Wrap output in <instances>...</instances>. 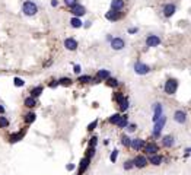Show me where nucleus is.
<instances>
[{
  "label": "nucleus",
  "instance_id": "obj_44",
  "mask_svg": "<svg viewBox=\"0 0 191 175\" xmlns=\"http://www.w3.org/2000/svg\"><path fill=\"white\" fill-rule=\"evenodd\" d=\"M137 31H139L137 28H130V29H128V34H136Z\"/></svg>",
  "mask_w": 191,
  "mask_h": 175
},
{
  "label": "nucleus",
  "instance_id": "obj_14",
  "mask_svg": "<svg viewBox=\"0 0 191 175\" xmlns=\"http://www.w3.org/2000/svg\"><path fill=\"white\" fill-rule=\"evenodd\" d=\"M145 150H146L149 155H156V153L159 152V147H158L156 143H148V144H145Z\"/></svg>",
  "mask_w": 191,
  "mask_h": 175
},
{
  "label": "nucleus",
  "instance_id": "obj_37",
  "mask_svg": "<svg viewBox=\"0 0 191 175\" xmlns=\"http://www.w3.org/2000/svg\"><path fill=\"white\" fill-rule=\"evenodd\" d=\"M64 4L69 7H73L75 4H77V0H64Z\"/></svg>",
  "mask_w": 191,
  "mask_h": 175
},
{
  "label": "nucleus",
  "instance_id": "obj_40",
  "mask_svg": "<svg viewBox=\"0 0 191 175\" xmlns=\"http://www.w3.org/2000/svg\"><path fill=\"white\" fill-rule=\"evenodd\" d=\"M124 98H125V96H124V95H123L121 92H118V93H115V101H117V102H121V101H123Z\"/></svg>",
  "mask_w": 191,
  "mask_h": 175
},
{
  "label": "nucleus",
  "instance_id": "obj_21",
  "mask_svg": "<svg viewBox=\"0 0 191 175\" xmlns=\"http://www.w3.org/2000/svg\"><path fill=\"white\" fill-rule=\"evenodd\" d=\"M24 104H25V107H28V108H34V107L37 105V101H35L32 96H28V98H25Z\"/></svg>",
  "mask_w": 191,
  "mask_h": 175
},
{
  "label": "nucleus",
  "instance_id": "obj_45",
  "mask_svg": "<svg viewBox=\"0 0 191 175\" xmlns=\"http://www.w3.org/2000/svg\"><path fill=\"white\" fill-rule=\"evenodd\" d=\"M50 86H51V88H56V86H58V80H54V82H53V83H51V85H50Z\"/></svg>",
  "mask_w": 191,
  "mask_h": 175
},
{
  "label": "nucleus",
  "instance_id": "obj_2",
  "mask_svg": "<svg viewBox=\"0 0 191 175\" xmlns=\"http://www.w3.org/2000/svg\"><path fill=\"white\" fill-rule=\"evenodd\" d=\"M165 93L166 95H174L175 92H177V89H178V82H177V79H168L166 82H165Z\"/></svg>",
  "mask_w": 191,
  "mask_h": 175
},
{
  "label": "nucleus",
  "instance_id": "obj_28",
  "mask_svg": "<svg viewBox=\"0 0 191 175\" xmlns=\"http://www.w3.org/2000/svg\"><path fill=\"white\" fill-rule=\"evenodd\" d=\"M58 85H63V86H70V85H72V79H69V78H61V79L58 80Z\"/></svg>",
  "mask_w": 191,
  "mask_h": 175
},
{
  "label": "nucleus",
  "instance_id": "obj_9",
  "mask_svg": "<svg viewBox=\"0 0 191 175\" xmlns=\"http://www.w3.org/2000/svg\"><path fill=\"white\" fill-rule=\"evenodd\" d=\"M133 165L137 166V168H145V166L148 165V159H146L145 156L139 155V156H136V158L133 159Z\"/></svg>",
  "mask_w": 191,
  "mask_h": 175
},
{
  "label": "nucleus",
  "instance_id": "obj_31",
  "mask_svg": "<svg viewBox=\"0 0 191 175\" xmlns=\"http://www.w3.org/2000/svg\"><path fill=\"white\" fill-rule=\"evenodd\" d=\"M130 142H131V139H130L128 136H125V134H124V136L121 137V144H123V146L128 147V146H130Z\"/></svg>",
  "mask_w": 191,
  "mask_h": 175
},
{
  "label": "nucleus",
  "instance_id": "obj_13",
  "mask_svg": "<svg viewBox=\"0 0 191 175\" xmlns=\"http://www.w3.org/2000/svg\"><path fill=\"white\" fill-rule=\"evenodd\" d=\"M105 18H107L108 21H113V22H115V21H118V19L121 18V13H120V12H117V10H110V12H107V13H105Z\"/></svg>",
  "mask_w": 191,
  "mask_h": 175
},
{
  "label": "nucleus",
  "instance_id": "obj_46",
  "mask_svg": "<svg viewBox=\"0 0 191 175\" xmlns=\"http://www.w3.org/2000/svg\"><path fill=\"white\" fill-rule=\"evenodd\" d=\"M57 4H58V1H57V0H51V6H53V7H56Z\"/></svg>",
  "mask_w": 191,
  "mask_h": 175
},
{
  "label": "nucleus",
  "instance_id": "obj_36",
  "mask_svg": "<svg viewBox=\"0 0 191 175\" xmlns=\"http://www.w3.org/2000/svg\"><path fill=\"white\" fill-rule=\"evenodd\" d=\"M93 155H95V147H89V149H88V152H86V158H89V159H91Z\"/></svg>",
  "mask_w": 191,
  "mask_h": 175
},
{
  "label": "nucleus",
  "instance_id": "obj_10",
  "mask_svg": "<svg viewBox=\"0 0 191 175\" xmlns=\"http://www.w3.org/2000/svg\"><path fill=\"white\" fill-rule=\"evenodd\" d=\"M130 147H133L134 150H140L145 147V140L143 139H133L130 142Z\"/></svg>",
  "mask_w": 191,
  "mask_h": 175
},
{
  "label": "nucleus",
  "instance_id": "obj_17",
  "mask_svg": "<svg viewBox=\"0 0 191 175\" xmlns=\"http://www.w3.org/2000/svg\"><path fill=\"white\" fill-rule=\"evenodd\" d=\"M123 7H124V0H113L111 1V10L120 12Z\"/></svg>",
  "mask_w": 191,
  "mask_h": 175
},
{
  "label": "nucleus",
  "instance_id": "obj_23",
  "mask_svg": "<svg viewBox=\"0 0 191 175\" xmlns=\"http://www.w3.org/2000/svg\"><path fill=\"white\" fill-rule=\"evenodd\" d=\"M24 134H25V131H19V133H15V134H12V136H10V142H12V143H16V142H19V140L24 137Z\"/></svg>",
  "mask_w": 191,
  "mask_h": 175
},
{
  "label": "nucleus",
  "instance_id": "obj_5",
  "mask_svg": "<svg viewBox=\"0 0 191 175\" xmlns=\"http://www.w3.org/2000/svg\"><path fill=\"white\" fill-rule=\"evenodd\" d=\"M70 12H72V15L75 16V18H80V16H83L85 13H86V9L82 6V4H75L73 7H70Z\"/></svg>",
  "mask_w": 191,
  "mask_h": 175
},
{
  "label": "nucleus",
  "instance_id": "obj_49",
  "mask_svg": "<svg viewBox=\"0 0 191 175\" xmlns=\"http://www.w3.org/2000/svg\"><path fill=\"white\" fill-rule=\"evenodd\" d=\"M190 153H191V147H188V149L185 150V155H190Z\"/></svg>",
  "mask_w": 191,
  "mask_h": 175
},
{
  "label": "nucleus",
  "instance_id": "obj_22",
  "mask_svg": "<svg viewBox=\"0 0 191 175\" xmlns=\"http://www.w3.org/2000/svg\"><path fill=\"white\" fill-rule=\"evenodd\" d=\"M117 126H118L120 129L127 127V126H128V117H127V115H121V118H120V121H118Z\"/></svg>",
  "mask_w": 191,
  "mask_h": 175
},
{
  "label": "nucleus",
  "instance_id": "obj_34",
  "mask_svg": "<svg viewBox=\"0 0 191 175\" xmlns=\"http://www.w3.org/2000/svg\"><path fill=\"white\" fill-rule=\"evenodd\" d=\"M13 83H15V86H18V88H21V86L25 85V82H24L21 78H15V79H13Z\"/></svg>",
  "mask_w": 191,
  "mask_h": 175
},
{
  "label": "nucleus",
  "instance_id": "obj_41",
  "mask_svg": "<svg viewBox=\"0 0 191 175\" xmlns=\"http://www.w3.org/2000/svg\"><path fill=\"white\" fill-rule=\"evenodd\" d=\"M134 165H133V161H127L125 164H124V169H131Z\"/></svg>",
  "mask_w": 191,
  "mask_h": 175
},
{
  "label": "nucleus",
  "instance_id": "obj_11",
  "mask_svg": "<svg viewBox=\"0 0 191 175\" xmlns=\"http://www.w3.org/2000/svg\"><path fill=\"white\" fill-rule=\"evenodd\" d=\"M160 44V38L158 35H149L146 38V45L148 47H158Z\"/></svg>",
  "mask_w": 191,
  "mask_h": 175
},
{
  "label": "nucleus",
  "instance_id": "obj_30",
  "mask_svg": "<svg viewBox=\"0 0 191 175\" xmlns=\"http://www.w3.org/2000/svg\"><path fill=\"white\" fill-rule=\"evenodd\" d=\"M107 85L111 88H117L118 86V80L114 79V78H108V79H107Z\"/></svg>",
  "mask_w": 191,
  "mask_h": 175
},
{
  "label": "nucleus",
  "instance_id": "obj_1",
  "mask_svg": "<svg viewBox=\"0 0 191 175\" xmlns=\"http://www.w3.org/2000/svg\"><path fill=\"white\" fill-rule=\"evenodd\" d=\"M22 12L26 15V16H34L37 12H38V7H37V4L34 3V1H25L24 4H22Z\"/></svg>",
  "mask_w": 191,
  "mask_h": 175
},
{
  "label": "nucleus",
  "instance_id": "obj_8",
  "mask_svg": "<svg viewBox=\"0 0 191 175\" xmlns=\"http://www.w3.org/2000/svg\"><path fill=\"white\" fill-rule=\"evenodd\" d=\"M175 10H177V6H175L174 3H168V4L163 6V15H165L166 18H171V16L175 13Z\"/></svg>",
  "mask_w": 191,
  "mask_h": 175
},
{
  "label": "nucleus",
  "instance_id": "obj_20",
  "mask_svg": "<svg viewBox=\"0 0 191 175\" xmlns=\"http://www.w3.org/2000/svg\"><path fill=\"white\" fill-rule=\"evenodd\" d=\"M149 162L152 164V165H160L162 164V156L160 155H150V158H149Z\"/></svg>",
  "mask_w": 191,
  "mask_h": 175
},
{
  "label": "nucleus",
  "instance_id": "obj_6",
  "mask_svg": "<svg viewBox=\"0 0 191 175\" xmlns=\"http://www.w3.org/2000/svg\"><path fill=\"white\" fill-rule=\"evenodd\" d=\"M174 120H175L178 124H184V123L187 121V114H185V111H182V110L175 111V114H174Z\"/></svg>",
  "mask_w": 191,
  "mask_h": 175
},
{
  "label": "nucleus",
  "instance_id": "obj_3",
  "mask_svg": "<svg viewBox=\"0 0 191 175\" xmlns=\"http://www.w3.org/2000/svg\"><path fill=\"white\" fill-rule=\"evenodd\" d=\"M165 123H166V117H160L158 121H155V127H153V137H159V134H160V131L163 129V126H165Z\"/></svg>",
  "mask_w": 191,
  "mask_h": 175
},
{
  "label": "nucleus",
  "instance_id": "obj_43",
  "mask_svg": "<svg viewBox=\"0 0 191 175\" xmlns=\"http://www.w3.org/2000/svg\"><path fill=\"white\" fill-rule=\"evenodd\" d=\"M73 72H75L76 75H79V73L82 72V69H80V66H79V64H75V67H73Z\"/></svg>",
  "mask_w": 191,
  "mask_h": 175
},
{
  "label": "nucleus",
  "instance_id": "obj_42",
  "mask_svg": "<svg viewBox=\"0 0 191 175\" xmlns=\"http://www.w3.org/2000/svg\"><path fill=\"white\" fill-rule=\"evenodd\" d=\"M127 130H128V131L137 130V124H130V126H127Z\"/></svg>",
  "mask_w": 191,
  "mask_h": 175
},
{
  "label": "nucleus",
  "instance_id": "obj_7",
  "mask_svg": "<svg viewBox=\"0 0 191 175\" xmlns=\"http://www.w3.org/2000/svg\"><path fill=\"white\" fill-rule=\"evenodd\" d=\"M111 47L115 51H120V50H123L125 47V41L123 38H113L111 40Z\"/></svg>",
  "mask_w": 191,
  "mask_h": 175
},
{
  "label": "nucleus",
  "instance_id": "obj_38",
  "mask_svg": "<svg viewBox=\"0 0 191 175\" xmlns=\"http://www.w3.org/2000/svg\"><path fill=\"white\" fill-rule=\"evenodd\" d=\"M98 126V120H95V121H92L89 126H88V130L89 131H92V130H95V127Z\"/></svg>",
  "mask_w": 191,
  "mask_h": 175
},
{
  "label": "nucleus",
  "instance_id": "obj_4",
  "mask_svg": "<svg viewBox=\"0 0 191 175\" xmlns=\"http://www.w3.org/2000/svg\"><path fill=\"white\" fill-rule=\"evenodd\" d=\"M134 72H136L137 75L143 76V75H148V73L150 72V67H149L148 64L142 63V61H137V63L134 64Z\"/></svg>",
  "mask_w": 191,
  "mask_h": 175
},
{
  "label": "nucleus",
  "instance_id": "obj_26",
  "mask_svg": "<svg viewBox=\"0 0 191 175\" xmlns=\"http://www.w3.org/2000/svg\"><path fill=\"white\" fill-rule=\"evenodd\" d=\"M70 25H72L73 28H80V26H82V21H80L79 18H75V16H73V18L70 19Z\"/></svg>",
  "mask_w": 191,
  "mask_h": 175
},
{
  "label": "nucleus",
  "instance_id": "obj_39",
  "mask_svg": "<svg viewBox=\"0 0 191 175\" xmlns=\"http://www.w3.org/2000/svg\"><path fill=\"white\" fill-rule=\"evenodd\" d=\"M117 156H118V150L115 149V150H113V153H111V156H110L111 162H115V161H117Z\"/></svg>",
  "mask_w": 191,
  "mask_h": 175
},
{
  "label": "nucleus",
  "instance_id": "obj_18",
  "mask_svg": "<svg viewBox=\"0 0 191 175\" xmlns=\"http://www.w3.org/2000/svg\"><path fill=\"white\" fill-rule=\"evenodd\" d=\"M108 78H110V70L102 69V70H99L96 73V80H107Z\"/></svg>",
  "mask_w": 191,
  "mask_h": 175
},
{
  "label": "nucleus",
  "instance_id": "obj_35",
  "mask_svg": "<svg viewBox=\"0 0 191 175\" xmlns=\"http://www.w3.org/2000/svg\"><path fill=\"white\" fill-rule=\"evenodd\" d=\"M96 143H98V137H96V136L91 137V140H89V147H95Z\"/></svg>",
  "mask_w": 191,
  "mask_h": 175
},
{
  "label": "nucleus",
  "instance_id": "obj_27",
  "mask_svg": "<svg viewBox=\"0 0 191 175\" xmlns=\"http://www.w3.org/2000/svg\"><path fill=\"white\" fill-rule=\"evenodd\" d=\"M118 105H120V110H121V111H127V108H128V99L124 98L121 102H118Z\"/></svg>",
  "mask_w": 191,
  "mask_h": 175
},
{
  "label": "nucleus",
  "instance_id": "obj_33",
  "mask_svg": "<svg viewBox=\"0 0 191 175\" xmlns=\"http://www.w3.org/2000/svg\"><path fill=\"white\" fill-rule=\"evenodd\" d=\"M77 80H79V82H82V83H89V82H92V78L86 75V76H80Z\"/></svg>",
  "mask_w": 191,
  "mask_h": 175
},
{
  "label": "nucleus",
  "instance_id": "obj_12",
  "mask_svg": "<svg viewBox=\"0 0 191 175\" xmlns=\"http://www.w3.org/2000/svg\"><path fill=\"white\" fill-rule=\"evenodd\" d=\"M64 47H66L69 51H75L77 48V41L75 38H66V40H64Z\"/></svg>",
  "mask_w": 191,
  "mask_h": 175
},
{
  "label": "nucleus",
  "instance_id": "obj_15",
  "mask_svg": "<svg viewBox=\"0 0 191 175\" xmlns=\"http://www.w3.org/2000/svg\"><path fill=\"white\" fill-rule=\"evenodd\" d=\"M89 164H91V159L89 158H83L82 161H80V166H79V175H82L86 169H88V166H89Z\"/></svg>",
  "mask_w": 191,
  "mask_h": 175
},
{
  "label": "nucleus",
  "instance_id": "obj_19",
  "mask_svg": "<svg viewBox=\"0 0 191 175\" xmlns=\"http://www.w3.org/2000/svg\"><path fill=\"white\" fill-rule=\"evenodd\" d=\"M174 143H175V140H174V136H165L163 137V140H162V144L165 146V147H171V146H174Z\"/></svg>",
  "mask_w": 191,
  "mask_h": 175
},
{
  "label": "nucleus",
  "instance_id": "obj_47",
  "mask_svg": "<svg viewBox=\"0 0 191 175\" xmlns=\"http://www.w3.org/2000/svg\"><path fill=\"white\" fill-rule=\"evenodd\" d=\"M66 168H67V169H69V171H72V169H75V165H73V164H72V165H67V166H66Z\"/></svg>",
  "mask_w": 191,
  "mask_h": 175
},
{
  "label": "nucleus",
  "instance_id": "obj_25",
  "mask_svg": "<svg viewBox=\"0 0 191 175\" xmlns=\"http://www.w3.org/2000/svg\"><path fill=\"white\" fill-rule=\"evenodd\" d=\"M42 93V86H37V88H34L32 90H31V96L35 99V98H38L39 95Z\"/></svg>",
  "mask_w": 191,
  "mask_h": 175
},
{
  "label": "nucleus",
  "instance_id": "obj_29",
  "mask_svg": "<svg viewBox=\"0 0 191 175\" xmlns=\"http://www.w3.org/2000/svg\"><path fill=\"white\" fill-rule=\"evenodd\" d=\"M120 118H121V114H114V115H111L110 117V123L111 124H118V121H120Z\"/></svg>",
  "mask_w": 191,
  "mask_h": 175
},
{
  "label": "nucleus",
  "instance_id": "obj_24",
  "mask_svg": "<svg viewBox=\"0 0 191 175\" xmlns=\"http://www.w3.org/2000/svg\"><path fill=\"white\" fill-rule=\"evenodd\" d=\"M35 118H37V114H34V112H28V114H25V123H26V124L34 123Z\"/></svg>",
  "mask_w": 191,
  "mask_h": 175
},
{
  "label": "nucleus",
  "instance_id": "obj_32",
  "mask_svg": "<svg viewBox=\"0 0 191 175\" xmlns=\"http://www.w3.org/2000/svg\"><path fill=\"white\" fill-rule=\"evenodd\" d=\"M9 126V120L6 117H1L0 115V129H6Z\"/></svg>",
  "mask_w": 191,
  "mask_h": 175
},
{
  "label": "nucleus",
  "instance_id": "obj_16",
  "mask_svg": "<svg viewBox=\"0 0 191 175\" xmlns=\"http://www.w3.org/2000/svg\"><path fill=\"white\" fill-rule=\"evenodd\" d=\"M162 117V104H155V114H153V121H158Z\"/></svg>",
  "mask_w": 191,
  "mask_h": 175
},
{
  "label": "nucleus",
  "instance_id": "obj_48",
  "mask_svg": "<svg viewBox=\"0 0 191 175\" xmlns=\"http://www.w3.org/2000/svg\"><path fill=\"white\" fill-rule=\"evenodd\" d=\"M3 112H4V107H3V105H0V115H1Z\"/></svg>",
  "mask_w": 191,
  "mask_h": 175
}]
</instances>
